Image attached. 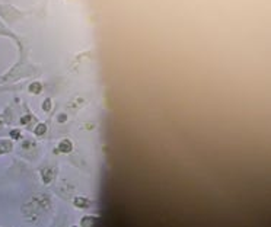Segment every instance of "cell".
<instances>
[{
    "mask_svg": "<svg viewBox=\"0 0 271 227\" xmlns=\"http://www.w3.org/2000/svg\"><path fill=\"white\" fill-rule=\"evenodd\" d=\"M51 178H53V173H51V170H50V169H45V170L43 172V181L45 182V184H50Z\"/></svg>",
    "mask_w": 271,
    "mask_h": 227,
    "instance_id": "277c9868",
    "label": "cell"
},
{
    "mask_svg": "<svg viewBox=\"0 0 271 227\" xmlns=\"http://www.w3.org/2000/svg\"><path fill=\"white\" fill-rule=\"evenodd\" d=\"M72 143L69 141V140H63L61 143L59 144V149H60V151H63V153H70L72 151Z\"/></svg>",
    "mask_w": 271,
    "mask_h": 227,
    "instance_id": "7a4b0ae2",
    "label": "cell"
},
{
    "mask_svg": "<svg viewBox=\"0 0 271 227\" xmlns=\"http://www.w3.org/2000/svg\"><path fill=\"white\" fill-rule=\"evenodd\" d=\"M45 131H47V125H44V124H39V125L35 128V134H37V135H43Z\"/></svg>",
    "mask_w": 271,
    "mask_h": 227,
    "instance_id": "5b68a950",
    "label": "cell"
},
{
    "mask_svg": "<svg viewBox=\"0 0 271 227\" xmlns=\"http://www.w3.org/2000/svg\"><path fill=\"white\" fill-rule=\"evenodd\" d=\"M10 135H12L13 139H19V135H21V133H19V130H13L12 133H10Z\"/></svg>",
    "mask_w": 271,
    "mask_h": 227,
    "instance_id": "ba28073f",
    "label": "cell"
},
{
    "mask_svg": "<svg viewBox=\"0 0 271 227\" xmlns=\"http://www.w3.org/2000/svg\"><path fill=\"white\" fill-rule=\"evenodd\" d=\"M96 224H98L96 217L88 215V217H83V220H82V227H96Z\"/></svg>",
    "mask_w": 271,
    "mask_h": 227,
    "instance_id": "6da1fadb",
    "label": "cell"
},
{
    "mask_svg": "<svg viewBox=\"0 0 271 227\" xmlns=\"http://www.w3.org/2000/svg\"><path fill=\"white\" fill-rule=\"evenodd\" d=\"M29 119H31V115H28V117H25V118H22V119H21V122H22V124H26V122L29 121Z\"/></svg>",
    "mask_w": 271,
    "mask_h": 227,
    "instance_id": "9c48e42d",
    "label": "cell"
},
{
    "mask_svg": "<svg viewBox=\"0 0 271 227\" xmlns=\"http://www.w3.org/2000/svg\"><path fill=\"white\" fill-rule=\"evenodd\" d=\"M74 227H76V226H74Z\"/></svg>",
    "mask_w": 271,
    "mask_h": 227,
    "instance_id": "8fae6325",
    "label": "cell"
},
{
    "mask_svg": "<svg viewBox=\"0 0 271 227\" xmlns=\"http://www.w3.org/2000/svg\"><path fill=\"white\" fill-rule=\"evenodd\" d=\"M29 90L31 92H34V93H39L41 92V84H39L38 82H37V83H32L29 86Z\"/></svg>",
    "mask_w": 271,
    "mask_h": 227,
    "instance_id": "8992f818",
    "label": "cell"
},
{
    "mask_svg": "<svg viewBox=\"0 0 271 227\" xmlns=\"http://www.w3.org/2000/svg\"><path fill=\"white\" fill-rule=\"evenodd\" d=\"M74 205L79 207V208H88V207L90 205V202L86 199V198H80L77 197L76 199H74Z\"/></svg>",
    "mask_w": 271,
    "mask_h": 227,
    "instance_id": "3957f363",
    "label": "cell"
},
{
    "mask_svg": "<svg viewBox=\"0 0 271 227\" xmlns=\"http://www.w3.org/2000/svg\"><path fill=\"white\" fill-rule=\"evenodd\" d=\"M66 118H67V117H66V115L63 114V115H60V117H59V121H60V122H64V121H66Z\"/></svg>",
    "mask_w": 271,
    "mask_h": 227,
    "instance_id": "30bf717a",
    "label": "cell"
},
{
    "mask_svg": "<svg viewBox=\"0 0 271 227\" xmlns=\"http://www.w3.org/2000/svg\"><path fill=\"white\" fill-rule=\"evenodd\" d=\"M43 109H44V111H50V109H51V101H50V99H45V101H44Z\"/></svg>",
    "mask_w": 271,
    "mask_h": 227,
    "instance_id": "52a82bcc",
    "label": "cell"
}]
</instances>
